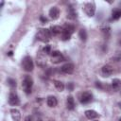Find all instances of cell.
Instances as JSON below:
<instances>
[{"instance_id":"4316f807","label":"cell","mask_w":121,"mask_h":121,"mask_svg":"<svg viewBox=\"0 0 121 121\" xmlns=\"http://www.w3.org/2000/svg\"><path fill=\"white\" fill-rule=\"evenodd\" d=\"M43 53H45V54L52 53V52H51V46H50V45H45V46L43 47Z\"/></svg>"},{"instance_id":"7a4b0ae2","label":"cell","mask_w":121,"mask_h":121,"mask_svg":"<svg viewBox=\"0 0 121 121\" xmlns=\"http://www.w3.org/2000/svg\"><path fill=\"white\" fill-rule=\"evenodd\" d=\"M51 31L49 29H46V28H41L39 29L38 33H37V39L40 40L41 42H43V43H46L50 40L51 38Z\"/></svg>"},{"instance_id":"30bf717a","label":"cell","mask_w":121,"mask_h":121,"mask_svg":"<svg viewBox=\"0 0 121 121\" xmlns=\"http://www.w3.org/2000/svg\"><path fill=\"white\" fill-rule=\"evenodd\" d=\"M10 115L13 121H21V113L20 111L16 108H12L10 110Z\"/></svg>"},{"instance_id":"484cf974","label":"cell","mask_w":121,"mask_h":121,"mask_svg":"<svg viewBox=\"0 0 121 121\" xmlns=\"http://www.w3.org/2000/svg\"><path fill=\"white\" fill-rule=\"evenodd\" d=\"M70 37H71V35L68 34V33H65V32H62L61 33V40L62 41H67V40L70 39Z\"/></svg>"},{"instance_id":"cb8c5ba5","label":"cell","mask_w":121,"mask_h":121,"mask_svg":"<svg viewBox=\"0 0 121 121\" xmlns=\"http://www.w3.org/2000/svg\"><path fill=\"white\" fill-rule=\"evenodd\" d=\"M112 61H120L121 60V51H117L112 57Z\"/></svg>"},{"instance_id":"d590c367","label":"cell","mask_w":121,"mask_h":121,"mask_svg":"<svg viewBox=\"0 0 121 121\" xmlns=\"http://www.w3.org/2000/svg\"><path fill=\"white\" fill-rule=\"evenodd\" d=\"M38 121H42V120H38Z\"/></svg>"},{"instance_id":"8fae6325","label":"cell","mask_w":121,"mask_h":121,"mask_svg":"<svg viewBox=\"0 0 121 121\" xmlns=\"http://www.w3.org/2000/svg\"><path fill=\"white\" fill-rule=\"evenodd\" d=\"M101 72H102V74H103L105 77H110V76L113 73V68H112V66H111L110 64H106V65H104V66L102 67Z\"/></svg>"},{"instance_id":"9a60e30c","label":"cell","mask_w":121,"mask_h":121,"mask_svg":"<svg viewBox=\"0 0 121 121\" xmlns=\"http://www.w3.org/2000/svg\"><path fill=\"white\" fill-rule=\"evenodd\" d=\"M67 18L70 19V20H74L77 18V11L75 10L74 8L72 7H69L68 8V10H67Z\"/></svg>"},{"instance_id":"d6a6232c","label":"cell","mask_w":121,"mask_h":121,"mask_svg":"<svg viewBox=\"0 0 121 121\" xmlns=\"http://www.w3.org/2000/svg\"><path fill=\"white\" fill-rule=\"evenodd\" d=\"M118 106H119V108H120V109H121V101H120V102H119V103H118Z\"/></svg>"},{"instance_id":"4fadbf2b","label":"cell","mask_w":121,"mask_h":121,"mask_svg":"<svg viewBox=\"0 0 121 121\" xmlns=\"http://www.w3.org/2000/svg\"><path fill=\"white\" fill-rule=\"evenodd\" d=\"M85 116L88 119H95L99 116V114L94 110H87V111H85Z\"/></svg>"},{"instance_id":"6da1fadb","label":"cell","mask_w":121,"mask_h":121,"mask_svg":"<svg viewBox=\"0 0 121 121\" xmlns=\"http://www.w3.org/2000/svg\"><path fill=\"white\" fill-rule=\"evenodd\" d=\"M32 85H33V80H32L31 77L26 75L24 77V78H23V81H22V87H23V89H24L26 94L29 95L31 93Z\"/></svg>"},{"instance_id":"ffe728a7","label":"cell","mask_w":121,"mask_h":121,"mask_svg":"<svg viewBox=\"0 0 121 121\" xmlns=\"http://www.w3.org/2000/svg\"><path fill=\"white\" fill-rule=\"evenodd\" d=\"M53 82H54V85H55V87H56V89L58 91L62 92L64 90V87L65 86H64V83L63 82H61L60 80H53Z\"/></svg>"},{"instance_id":"52a82bcc","label":"cell","mask_w":121,"mask_h":121,"mask_svg":"<svg viewBox=\"0 0 121 121\" xmlns=\"http://www.w3.org/2000/svg\"><path fill=\"white\" fill-rule=\"evenodd\" d=\"M74 69H75V65L71 62H67L60 67V71L64 74H72L74 72Z\"/></svg>"},{"instance_id":"e575fe53","label":"cell","mask_w":121,"mask_h":121,"mask_svg":"<svg viewBox=\"0 0 121 121\" xmlns=\"http://www.w3.org/2000/svg\"><path fill=\"white\" fill-rule=\"evenodd\" d=\"M119 121H121V117H120V118H119Z\"/></svg>"},{"instance_id":"2e32d148","label":"cell","mask_w":121,"mask_h":121,"mask_svg":"<svg viewBox=\"0 0 121 121\" xmlns=\"http://www.w3.org/2000/svg\"><path fill=\"white\" fill-rule=\"evenodd\" d=\"M75 30V26L73 25H70V24H66L63 27H62V32H65V33H68V34H72Z\"/></svg>"},{"instance_id":"8992f818","label":"cell","mask_w":121,"mask_h":121,"mask_svg":"<svg viewBox=\"0 0 121 121\" xmlns=\"http://www.w3.org/2000/svg\"><path fill=\"white\" fill-rule=\"evenodd\" d=\"M46 54L45 53H40L37 55V59H36V62L38 64V66L40 67H45L46 65Z\"/></svg>"},{"instance_id":"d4e9b609","label":"cell","mask_w":121,"mask_h":121,"mask_svg":"<svg viewBox=\"0 0 121 121\" xmlns=\"http://www.w3.org/2000/svg\"><path fill=\"white\" fill-rule=\"evenodd\" d=\"M7 82H8V84H9V87H11V88H14V87H16V80L15 79H13V78H8V80H7Z\"/></svg>"},{"instance_id":"e0dca14e","label":"cell","mask_w":121,"mask_h":121,"mask_svg":"<svg viewBox=\"0 0 121 121\" xmlns=\"http://www.w3.org/2000/svg\"><path fill=\"white\" fill-rule=\"evenodd\" d=\"M112 87L113 90L118 91L121 88V79L119 78H113L112 81Z\"/></svg>"},{"instance_id":"9c48e42d","label":"cell","mask_w":121,"mask_h":121,"mask_svg":"<svg viewBox=\"0 0 121 121\" xmlns=\"http://www.w3.org/2000/svg\"><path fill=\"white\" fill-rule=\"evenodd\" d=\"M9 103L11 106H16V105L19 104V97L15 93L11 92L9 94Z\"/></svg>"},{"instance_id":"7c38bea8","label":"cell","mask_w":121,"mask_h":121,"mask_svg":"<svg viewBox=\"0 0 121 121\" xmlns=\"http://www.w3.org/2000/svg\"><path fill=\"white\" fill-rule=\"evenodd\" d=\"M49 16H50V18L53 19V20L58 19L59 16H60V9H59L57 7L51 8L50 10H49Z\"/></svg>"},{"instance_id":"83f0119b","label":"cell","mask_w":121,"mask_h":121,"mask_svg":"<svg viewBox=\"0 0 121 121\" xmlns=\"http://www.w3.org/2000/svg\"><path fill=\"white\" fill-rule=\"evenodd\" d=\"M74 83L73 82H69V83H67V85H66V88H67V90L68 91H73L74 90Z\"/></svg>"},{"instance_id":"5bb4252c","label":"cell","mask_w":121,"mask_h":121,"mask_svg":"<svg viewBox=\"0 0 121 121\" xmlns=\"http://www.w3.org/2000/svg\"><path fill=\"white\" fill-rule=\"evenodd\" d=\"M46 103H47V105L49 106V107H56L57 106V104H58V100H57V98L55 97V96H53V95H49L48 97H47V99H46Z\"/></svg>"},{"instance_id":"44dd1931","label":"cell","mask_w":121,"mask_h":121,"mask_svg":"<svg viewBox=\"0 0 121 121\" xmlns=\"http://www.w3.org/2000/svg\"><path fill=\"white\" fill-rule=\"evenodd\" d=\"M101 32L103 33V35L106 37V38H108V37H110V34H111V27L109 26H101Z\"/></svg>"},{"instance_id":"ba28073f","label":"cell","mask_w":121,"mask_h":121,"mask_svg":"<svg viewBox=\"0 0 121 121\" xmlns=\"http://www.w3.org/2000/svg\"><path fill=\"white\" fill-rule=\"evenodd\" d=\"M92 99H93V95H92V94L89 93V92H84V93H82L81 95H80V97H79V100H80V102H81L82 104H87V103L91 102Z\"/></svg>"},{"instance_id":"ac0fdd59","label":"cell","mask_w":121,"mask_h":121,"mask_svg":"<svg viewBox=\"0 0 121 121\" xmlns=\"http://www.w3.org/2000/svg\"><path fill=\"white\" fill-rule=\"evenodd\" d=\"M50 31L53 35H58V34L62 33V27L60 26H52L50 27Z\"/></svg>"},{"instance_id":"4dcf8cb0","label":"cell","mask_w":121,"mask_h":121,"mask_svg":"<svg viewBox=\"0 0 121 121\" xmlns=\"http://www.w3.org/2000/svg\"><path fill=\"white\" fill-rule=\"evenodd\" d=\"M25 121H32V118H31L30 116H26V117L25 118Z\"/></svg>"},{"instance_id":"5b68a950","label":"cell","mask_w":121,"mask_h":121,"mask_svg":"<svg viewBox=\"0 0 121 121\" xmlns=\"http://www.w3.org/2000/svg\"><path fill=\"white\" fill-rule=\"evenodd\" d=\"M63 60H64V57L60 51L55 50V51H53L51 53V61L53 63L57 64V63H60L61 61H63Z\"/></svg>"},{"instance_id":"d6986e66","label":"cell","mask_w":121,"mask_h":121,"mask_svg":"<svg viewBox=\"0 0 121 121\" xmlns=\"http://www.w3.org/2000/svg\"><path fill=\"white\" fill-rule=\"evenodd\" d=\"M66 103H67V109H68V110H71V111H72V110L75 109V100H74V98H73L72 95H69V96L67 97Z\"/></svg>"},{"instance_id":"1f68e13d","label":"cell","mask_w":121,"mask_h":121,"mask_svg":"<svg viewBox=\"0 0 121 121\" xmlns=\"http://www.w3.org/2000/svg\"><path fill=\"white\" fill-rule=\"evenodd\" d=\"M8 55H9V56H12V51H9V52L8 53Z\"/></svg>"},{"instance_id":"f1b7e54d","label":"cell","mask_w":121,"mask_h":121,"mask_svg":"<svg viewBox=\"0 0 121 121\" xmlns=\"http://www.w3.org/2000/svg\"><path fill=\"white\" fill-rule=\"evenodd\" d=\"M95 86H96L97 88H99V89H102V84H101L100 81H96V82H95Z\"/></svg>"},{"instance_id":"603a6c76","label":"cell","mask_w":121,"mask_h":121,"mask_svg":"<svg viewBox=\"0 0 121 121\" xmlns=\"http://www.w3.org/2000/svg\"><path fill=\"white\" fill-rule=\"evenodd\" d=\"M78 36H79V38H80L81 41L85 42V41L87 40V33H86V30H85V29H80V30L78 31Z\"/></svg>"},{"instance_id":"836d02e7","label":"cell","mask_w":121,"mask_h":121,"mask_svg":"<svg viewBox=\"0 0 121 121\" xmlns=\"http://www.w3.org/2000/svg\"><path fill=\"white\" fill-rule=\"evenodd\" d=\"M3 6H4V1L1 2V7H3Z\"/></svg>"},{"instance_id":"3957f363","label":"cell","mask_w":121,"mask_h":121,"mask_svg":"<svg viewBox=\"0 0 121 121\" xmlns=\"http://www.w3.org/2000/svg\"><path fill=\"white\" fill-rule=\"evenodd\" d=\"M22 66H23V69L26 72H30L33 70V67H34V64H33V60H32V58L29 57V56H26L23 60H22Z\"/></svg>"},{"instance_id":"277c9868","label":"cell","mask_w":121,"mask_h":121,"mask_svg":"<svg viewBox=\"0 0 121 121\" xmlns=\"http://www.w3.org/2000/svg\"><path fill=\"white\" fill-rule=\"evenodd\" d=\"M84 11L89 17H93L95 12V5L94 2H88L84 5Z\"/></svg>"},{"instance_id":"7402d4cb","label":"cell","mask_w":121,"mask_h":121,"mask_svg":"<svg viewBox=\"0 0 121 121\" xmlns=\"http://www.w3.org/2000/svg\"><path fill=\"white\" fill-rule=\"evenodd\" d=\"M121 17V9H114L112 13V19L113 20H118L119 18Z\"/></svg>"},{"instance_id":"f546056e","label":"cell","mask_w":121,"mask_h":121,"mask_svg":"<svg viewBox=\"0 0 121 121\" xmlns=\"http://www.w3.org/2000/svg\"><path fill=\"white\" fill-rule=\"evenodd\" d=\"M40 20H41L43 23H45V22H47V19H46L45 17H43V16H41V17H40Z\"/></svg>"}]
</instances>
